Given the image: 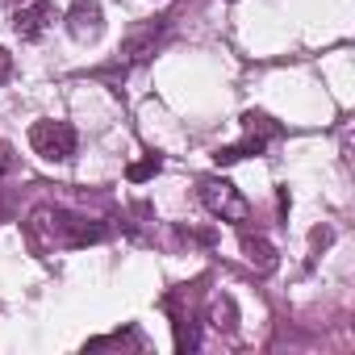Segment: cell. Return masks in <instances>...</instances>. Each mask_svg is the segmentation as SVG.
<instances>
[{
    "instance_id": "8fae6325",
    "label": "cell",
    "mask_w": 355,
    "mask_h": 355,
    "mask_svg": "<svg viewBox=\"0 0 355 355\" xmlns=\"http://www.w3.org/2000/svg\"><path fill=\"white\" fill-rule=\"evenodd\" d=\"M0 175H5V163H0Z\"/></svg>"
},
{
    "instance_id": "9c48e42d",
    "label": "cell",
    "mask_w": 355,
    "mask_h": 355,
    "mask_svg": "<svg viewBox=\"0 0 355 355\" xmlns=\"http://www.w3.org/2000/svg\"><path fill=\"white\" fill-rule=\"evenodd\" d=\"M159 167H163V163H159V159L150 155V159H142V163H130V171H125V175H130L134 184H142V180H150V175H155Z\"/></svg>"
},
{
    "instance_id": "3957f363",
    "label": "cell",
    "mask_w": 355,
    "mask_h": 355,
    "mask_svg": "<svg viewBox=\"0 0 355 355\" xmlns=\"http://www.w3.org/2000/svg\"><path fill=\"white\" fill-rule=\"evenodd\" d=\"M42 222H51V234L59 247H88V243H101L105 239V226L88 222V218H76V214H63V209H38Z\"/></svg>"
},
{
    "instance_id": "7a4b0ae2",
    "label": "cell",
    "mask_w": 355,
    "mask_h": 355,
    "mask_svg": "<svg viewBox=\"0 0 355 355\" xmlns=\"http://www.w3.org/2000/svg\"><path fill=\"white\" fill-rule=\"evenodd\" d=\"M76 142L80 138H76L71 121H34L30 125V146L51 163H67L76 155Z\"/></svg>"
},
{
    "instance_id": "5b68a950",
    "label": "cell",
    "mask_w": 355,
    "mask_h": 355,
    "mask_svg": "<svg viewBox=\"0 0 355 355\" xmlns=\"http://www.w3.org/2000/svg\"><path fill=\"white\" fill-rule=\"evenodd\" d=\"M13 26H17V34H21L26 42H38V38L55 26V0H30L26 9H17Z\"/></svg>"
},
{
    "instance_id": "277c9868",
    "label": "cell",
    "mask_w": 355,
    "mask_h": 355,
    "mask_svg": "<svg viewBox=\"0 0 355 355\" xmlns=\"http://www.w3.org/2000/svg\"><path fill=\"white\" fill-rule=\"evenodd\" d=\"M243 121H247V138H243L239 146H222V150L214 155L218 163H239V159H247V155H259V150L268 146V138L276 134V125H272L263 113H247Z\"/></svg>"
},
{
    "instance_id": "52a82bcc",
    "label": "cell",
    "mask_w": 355,
    "mask_h": 355,
    "mask_svg": "<svg viewBox=\"0 0 355 355\" xmlns=\"http://www.w3.org/2000/svg\"><path fill=\"white\" fill-rule=\"evenodd\" d=\"M243 255H247V263L259 268V272H272V268H276V251H272V243L259 239V234H243Z\"/></svg>"
},
{
    "instance_id": "6da1fadb",
    "label": "cell",
    "mask_w": 355,
    "mask_h": 355,
    "mask_svg": "<svg viewBox=\"0 0 355 355\" xmlns=\"http://www.w3.org/2000/svg\"><path fill=\"white\" fill-rule=\"evenodd\" d=\"M201 201H205V209L214 214V218H222V222H247V214H251V205H247V197L230 184V180H222V175H205L201 180Z\"/></svg>"
},
{
    "instance_id": "30bf717a",
    "label": "cell",
    "mask_w": 355,
    "mask_h": 355,
    "mask_svg": "<svg viewBox=\"0 0 355 355\" xmlns=\"http://www.w3.org/2000/svg\"><path fill=\"white\" fill-rule=\"evenodd\" d=\"M9 76H13V55H9V51H0V84H5Z\"/></svg>"
},
{
    "instance_id": "ba28073f",
    "label": "cell",
    "mask_w": 355,
    "mask_h": 355,
    "mask_svg": "<svg viewBox=\"0 0 355 355\" xmlns=\"http://www.w3.org/2000/svg\"><path fill=\"white\" fill-rule=\"evenodd\" d=\"M163 34V21H150L146 30H138V34H130V42H125V63H142L146 55H150V46H155V38Z\"/></svg>"
},
{
    "instance_id": "8992f818",
    "label": "cell",
    "mask_w": 355,
    "mask_h": 355,
    "mask_svg": "<svg viewBox=\"0 0 355 355\" xmlns=\"http://www.w3.org/2000/svg\"><path fill=\"white\" fill-rule=\"evenodd\" d=\"M67 30H71V38H80V42H88V38L101 34V5H96V0H76V5H71V17H67Z\"/></svg>"
}]
</instances>
